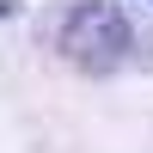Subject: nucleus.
Listing matches in <instances>:
<instances>
[{
  "label": "nucleus",
  "instance_id": "f257e3e1",
  "mask_svg": "<svg viewBox=\"0 0 153 153\" xmlns=\"http://www.w3.org/2000/svg\"><path fill=\"white\" fill-rule=\"evenodd\" d=\"M55 49L80 74H117L123 61H129V49H135V25H129V12L110 6V0H80V6L61 19Z\"/></svg>",
  "mask_w": 153,
  "mask_h": 153
},
{
  "label": "nucleus",
  "instance_id": "f03ea898",
  "mask_svg": "<svg viewBox=\"0 0 153 153\" xmlns=\"http://www.w3.org/2000/svg\"><path fill=\"white\" fill-rule=\"evenodd\" d=\"M6 12H12V0H0V19H6Z\"/></svg>",
  "mask_w": 153,
  "mask_h": 153
}]
</instances>
